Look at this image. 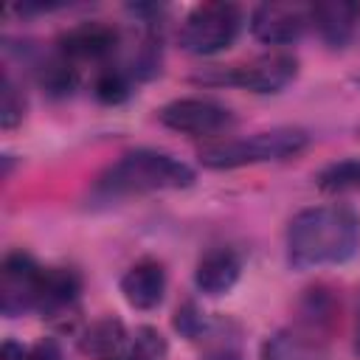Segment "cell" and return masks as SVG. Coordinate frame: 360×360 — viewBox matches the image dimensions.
<instances>
[{"label": "cell", "mask_w": 360, "mask_h": 360, "mask_svg": "<svg viewBox=\"0 0 360 360\" xmlns=\"http://www.w3.org/2000/svg\"><path fill=\"white\" fill-rule=\"evenodd\" d=\"M174 326L183 332V335H188V338H197V332L202 329V318H200V312L188 304V307H183V309H177V318H174Z\"/></svg>", "instance_id": "cell-19"}, {"label": "cell", "mask_w": 360, "mask_h": 360, "mask_svg": "<svg viewBox=\"0 0 360 360\" xmlns=\"http://www.w3.org/2000/svg\"><path fill=\"white\" fill-rule=\"evenodd\" d=\"M318 188L323 191H357L360 188V158H346L329 163L318 172Z\"/></svg>", "instance_id": "cell-16"}, {"label": "cell", "mask_w": 360, "mask_h": 360, "mask_svg": "<svg viewBox=\"0 0 360 360\" xmlns=\"http://www.w3.org/2000/svg\"><path fill=\"white\" fill-rule=\"evenodd\" d=\"M28 360H65L53 340H42L28 352Z\"/></svg>", "instance_id": "cell-20"}, {"label": "cell", "mask_w": 360, "mask_h": 360, "mask_svg": "<svg viewBox=\"0 0 360 360\" xmlns=\"http://www.w3.org/2000/svg\"><path fill=\"white\" fill-rule=\"evenodd\" d=\"M309 146V132L301 127H273L245 138L217 141L200 149V163L208 169H239L256 163H273L301 155Z\"/></svg>", "instance_id": "cell-3"}, {"label": "cell", "mask_w": 360, "mask_h": 360, "mask_svg": "<svg viewBox=\"0 0 360 360\" xmlns=\"http://www.w3.org/2000/svg\"><path fill=\"white\" fill-rule=\"evenodd\" d=\"M93 90H96L98 101H104V104H118V101H124V98L129 96V90H132V76H129L121 65H107V68L96 76Z\"/></svg>", "instance_id": "cell-17"}, {"label": "cell", "mask_w": 360, "mask_h": 360, "mask_svg": "<svg viewBox=\"0 0 360 360\" xmlns=\"http://www.w3.org/2000/svg\"><path fill=\"white\" fill-rule=\"evenodd\" d=\"M309 28V6L259 3L250 11V34L264 45H290Z\"/></svg>", "instance_id": "cell-8"}, {"label": "cell", "mask_w": 360, "mask_h": 360, "mask_svg": "<svg viewBox=\"0 0 360 360\" xmlns=\"http://www.w3.org/2000/svg\"><path fill=\"white\" fill-rule=\"evenodd\" d=\"M354 349L360 354V301H357V323H354Z\"/></svg>", "instance_id": "cell-22"}, {"label": "cell", "mask_w": 360, "mask_h": 360, "mask_svg": "<svg viewBox=\"0 0 360 360\" xmlns=\"http://www.w3.org/2000/svg\"><path fill=\"white\" fill-rule=\"evenodd\" d=\"M158 121L174 132L191 135V138H214V135L228 132L236 118H233L231 107H225L214 98L186 96V98H174V101L163 104L158 110Z\"/></svg>", "instance_id": "cell-6"}, {"label": "cell", "mask_w": 360, "mask_h": 360, "mask_svg": "<svg viewBox=\"0 0 360 360\" xmlns=\"http://www.w3.org/2000/svg\"><path fill=\"white\" fill-rule=\"evenodd\" d=\"M115 360H146V357H141V354H132V357H115Z\"/></svg>", "instance_id": "cell-23"}, {"label": "cell", "mask_w": 360, "mask_h": 360, "mask_svg": "<svg viewBox=\"0 0 360 360\" xmlns=\"http://www.w3.org/2000/svg\"><path fill=\"white\" fill-rule=\"evenodd\" d=\"M242 276V259L233 248H211L200 256L194 267V284L202 295H225Z\"/></svg>", "instance_id": "cell-12"}, {"label": "cell", "mask_w": 360, "mask_h": 360, "mask_svg": "<svg viewBox=\"0 0 360 360\" xmlns=\"http://www.w3.org/2000/svg\"><path fill=\"white\" fill-rule=\"evenodd\" d=\"M242 31V8L236 3H200L180 22V48L194 56H211L225 51Z\"/></svg>", "instance_id": "cell-4"}, {"label": "cell", "mask_w": 360, "mask_h": 360, "mask_svg": "<svg viewBox=\"0 0 360 360\" xmlns=\"http://www.w3.org/2000/svg\"><path fill=\"white\" fill-rule=\"evenodd\" d=\"M0 360H28V352L17 340H6L0 349Z\"/></svg>", "instance_id": "cell-21"}, {"label": "cell", "mask_w": 360, "mask_h": 360, "mask_svg": "<svg viewBox=\"0 0 360 360\" xmlns=\"http://www.w3.org/2000/svg\"><path fill=\"white\" fill-rule=\"evenodd\" d=\"M360 250V217L340 202L298 211L287 225V262L295 270L343 264Z\"/></svg>", "instance_id": "cell-1"}, {"label": "cell", "mask_w": 360, "mask_h": 360, "mask_svg": "<svg viewBox=\"0 0 360 360\" xmlns=\"http://www.w3.org/2000/svg\"><path fill=\"white\" fill-rule=\"evenodd\" d=\"M115 48H118V31L104 20L76 22L56 42V51L65 53L73 65L76 62H104L115 53Z\"/></svg>", "instance_id": "cell-9"}, {"label": "cell", "mask_w": 360, "mask_h": 360, "mask_svg": "<svg viewBox=\"0 0 360 360\" xmlns=\"http://www.w3.org/2000/svg\"><path fill=\"white\" fill-rule=\"evenodd\" d=\"M357 135H360V127H357Z\"/></svg>", "instance_id": "cell-24"}, {"label": "cell", "mask_w": 360, "mask_h": 360, "mask_svg": "<svg viewBox=\"0 0 360 360\" xmlns=\"http://www.w3.org/2000/svg\"><path fill=\"white\" fill-rule=\"evenodd\" d=\"M194 183V169L160 149H132L110 163L93 186V200L112 202L138 194L177 191Z\"/></svg>", "instance_id": "cell-2"}, {"label": "cell", "mask_w": 360, "mask_h": 360, "mask_svg": "<svg viewBox=\"0 0 360 360\" xmlns=\"http://www.w3.org/2000/svg\"><path fill=\"white\" fill-rule=\"evenodd\" d=\"M360 22V3L354 0H321L309 6V25L329 48H343Z\"/></svg>", "instance_id": "cell-10"}, {"label": "cell", "mask_w": 360, "mask_h": 360, "mask_svg": "<svg viewBox=\"0 0 360 360\" xmlns=\"http://www.w3.org/2000/svg\"><path fill=\"white\" fill-rule=\"evenodd\" d=\"M45 267H39L28 253L14 250L3 259L0 270V309L8 318L31 312L39 307Z\"/></svg>", "instance_id": "cell-7"}, {"label": "cell", "mask_w": 360, "mask_h": 360, "mask_svg": "<svg viewBox=\"0 0 360 360\" xmlns=\"http://www.w3.org/2000/svg\"><path fill=\"white\" fill-rule=\"evenodd\" d=\"M121 295L132 309H155L166 295V267L158 259H141L121 276Z\"/></svg>", "instance_id": "cell-11"}, {"label": "cell", "mask_w": 360, "mask_h": 360, "mask_svg": "<svg viewBox=\"0 0 360 360\" xmlns=\"http://www.w3.org/2000/svg\"><path fill=\"white\" fill-rule=\"evenodd\" d=\"M298 76V59L287 51H270L262 56H253L242 65L231 68H214L205 73H197L194 82L200 84H231L250 93H278Z\"/></svg>", "instance_id": "cell-5"}, {"label": "cell", "mask_w": 360, "mask_h": 360, "mask_svg": "<svg viewBox=\"0 0 360 360\" xmlns=\"http://www.w3.org/2000/svg\"><path fill=\"white\" fill-rule=\"evenodd\" d=\"M37 79H39V84H42L48 93H53V96H68V93L76 87V68H73V62H70L65 53L53 51L51 56H45V59L37 65Z\"/></svg>", "instance_id": "cell-15"}, {"label": "cell", "mask_w": 360, "mask_h": 360, "mask_svg": "<svg viewBox=\"0 0 360 360\" xmlns=\"http://www.w3.org/2000/svg\"><path fill=\"white\" fill-rule=\"evenodd\" d=\"M79 290H82V281L73 270H65V267H45V276H42V292H39V312L45 315H56V312H65L76 304L79 298Z\"/></svg>", "instance_id": "cell-13"}, {"label": "cell", "mask_w": 360, "mask_h": 360, "mask_svg": "<svg viewBox=\"0 0 360 360\" xmlns=\"http://www.w3.org/2000/svg\"><path fill=\"white\" fill-rule=\"evenodd\" d=\"M22 110H25V101H22V93L17 90V84L11 82V76H3V101H0V124L6 129L17 127L22 121Z\"/></svg>", "instance_id": "cell-18"}, {"label": "cell", "mask_w": 360, "mask_h": 360, "mask_svg": "<svg viewBox=\"0 0 360 360\" xmlns=\"http://www.w3.org/2000/svg\"><path fill=\"white\" fill-rule=\"evenodd\" d=\"M124 338H127V332H124L121 321L101 318L87 326V332L82 338V352L90 357H98V360H115L124 346Z\"/></svg>", "instance_id": "cell-14"}]
</instances>
